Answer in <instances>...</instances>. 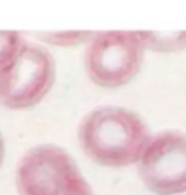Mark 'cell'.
I'll use <instances>...</instances> for the list:
<instances>
[{
	"label": "cell",
	"instance_id": "1",
	"mask_svg": "<svg viewBox=\"0 0 186 195\" xmlns=\"http://www.w3.org/2000/svg\"><path fill=\"white\" fill-rule=\"evenodd\" d=\"M145 120L120 106L96 107L78 126V143L84 154L105 167H126L138 163L150 140Z\"/></svg>",
	"mask_w": 186,
	"mask_h": 195
},
{
	"label": "cell",
	"instance_id": "2",
	"mask_svg": "<svg viewBox=\"0 0 186 195\" xmlns=\"http://www.w3.org/2000/svg\"><path fill=\"white\" fill-rule=\"evenodd\" d=\"M19 195H94L75 160L55 144H38L15 167Z\"/></svg>",
	"mask_w": 186,
	"mask_h": 195
},
{
	"label": "cell",
	"instance_id": "3",
	"mask_svg": "<svg viewBox=\"0 0 186 195\" xmlns=\"http://www.w3.org/2000/svg\"><path fill=\"white\" fill-rule=\"evenodd\" d=\"M138 32L107 31L93 35L84 53V69L94 84L116 88L129 83L143 64Z\"/></svg>",
	"mask_w": 186,
	"mask_h": 195
},
{
	"label": "cell",
	"instance_id": "4",
	"mask_svg": "<svg viewBox=\"0 0 186 195\" xmlns=\"http://www.w3.org/2000/svg\"><path fill=\"white\" fill-rule=\"evenodd\" d=\"M55 61L42 46L24 42L13 63L0 73V106L26 110L46 97L55 82Z\"/></svg>",
	"mask_w": 186,
	"mask_h": 195
},
{
	"label": "cell",
	"instance_id": "5",
	"mask_svg": "<svg viewBox=\"0 0 186 195\" xmlns=\"http://www.w3.org/2000/svg\"><path fill=\"white\" fill-rule=\"evenodd\" d=\"M138 174L155 195L186 193V134L168 129L152 136L138 161Z\"/></svg>",
	"mask_w": 186,
	"mask_h": 195
},
{
	"label": "cell",
	"instance_id": "6",
	"mask_svg": "<svg viewBox=\"0 0 186 195\" xmlns=\"http://www.w3.org/2000/svg\"><path fill=\"white\" fill-rule=\"evenodd\" d=\"M144 49L175 51L186 47V32H138Z\"/></svg>",
	"mask_w": 186,
	"mask_h": 195
},
{
	"label": "cell",
	"instance_id": "7",
	"mask_svg": "<svg viewBox=\"0 0 186 195\" xmlns=\"http://www.w3.org/2000/svg\"><path fill=\"white\" fill-rule=\"evenodd\" d=\"M24 42L18 32L0 31V73L13 63Z\"/></svg>",
	"mask_w": 186,
	"mask_h": 195
},
{
	"label": "cell",
	"instance_id": "8",
	"mask_svg": "<svg viewBox=\"0 0 186 195\" xmlns=\"http://www.w3.org/2000/svg\"><path fill=\"white\" fill-rule=\"evenodd\" d=\"M89 32H64V33H50L42 35L46 41L51 43H59V45H65V43H78L86 40L87 36H89Z\"/></svg>",
	"mask_w": 186,
	"mask_h": 195
},
{
	"label": "cell",
	"instance_id": "9",
	"mask_svg": "<svg viewBox=\"0 0 186 195\" xmlns=\"http://www.w3.org/2000/svg\"><path fill=\"white\" fill-rule=\"evenodd\" d=\"M4 158H5V143L1 131H0V167H1L3 162H4Z\"/></svg>",
	"mask_w": 186,
	"mask_h": 195
}]
</instances>
